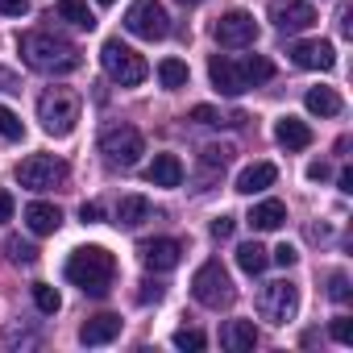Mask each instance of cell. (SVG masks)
Wrapping results in <instances>:
<instances>
[{"mask_svg": "<svg viewBox=\"0 0 353 353\" xmlns=\"http://www.w3.org/2000/svg\"><path fill=\"white\" fill-rule=\"evenodd\" d=\"M0 137H9V141H21V137H26V125H21L17 112H9L5 104H0Z\"/></svg>", "mask_w": 353, "mask_h": 353, "instance_id": "obj_30", "label": "cell"}, {"mask_svg": "<svg viewBox=\"0 0 353 353\" xmlns=\"http://www.w3.org/2000/svg\"><path fill=\"white\" fill-rule=\"evenodd\" d=\"M192 121H196V125H245V117H241V112L221 117L212 104H196V108H192Z\"/></svg>", "mask_w": 353, "mask_h": 353, "instance_id": "obj_27", "label": "cell"}, {"mask_svg": "<svg viewBox=\"0 0 353 353\" xmlns=\"http://www.w3.org/2000/svg\"><path fill=\"white\" fill-rule=\"evenodd\" d=\"M183 5H200V0H183Z\"/></svg>", "mask_w": 353, "mask_h": 353, "instance_id": "obj_43", "label": "cell"}, {"mask_svg": "<svg viewBox=\"0 0 353 353\" xmlns=\"http://www.w3.org/2000/svg\"><path fill=\"white\" fill-rule=\"evenodd\" d=\"M233 229H237V221H233V216H216V221H212V237H216V241H229V237H233Z\"/></svg>", "mask_w": 353, "mask_h": 353, "instance_id": "obj_34", "label": "cell"}, {"mask_svg": "<svg viewBox=\"0 0 353 353\" xmlns=\"http://www.w3.org/2000/svg\"><path fill=\"white\" fill-rule=\"evenodd\" d=\"M332 341H341V345L353 341V320H349V316H336V320H332Z\"/></svg>", "mask_w": 353, "mask_h": 353, "instance_id": "obj_33", "label": "cell"}, {"mask_svg": "<svg viewBox=\"0 0 353 353\" xmlns=\"http://www.w3.org/2000/svg\"><path fill=\"white\" fill-rule=\"evenodd\" d=\"M141 262H145V270H174L179 266V258H183V245L174 241V237H154V241H141Z\"/></svg>", "mask_w": 353, "mask_h": 353, "instance_id": "obj_13", "label": "cell"}, {"mask_svg": "<svg viewBox=\"0 0 353 353\" xmlns=\"http://www.w3.org/2000/svg\"><path fill=\"white\" fill-rule=\"evenodd\" d=\"M26 225H30V233H38V237H50V233H59V225H63V212L54 208V204H42V200H34V204H26Z\"/></svg>", "mask_w": 353, "mask_h": 353, "instance_id": "obj_16", "label": "cell"}, {"mask_svg": "<svg viewBox=\"0 0 353 353\" xmlns=\"http://www.w3.org/2000/svg\"><path fill=\"white\" fill-rule=\"evenodd\" d=\"M79 96L71 88H46L38 96V121L50 137H67L75 125H79Z\"/></svg>", "mask_w": 353, "mask_h": 353, "instance_id": "obj_4", "label": "cell"}, {"mask_svg": "<svg viewBox=\"0 0 353 353\" xmlns=\"http://www.w3.org/2000/svg\"><path fill=\"white\" fill-rule=\"evenodd\" d=\"M158 299H162V287H158V283H141L137 303H158Z\"/></svg>", "mask_w": 353, "mask_h": 353, "instance_id": "obj_38", "label": "cell"}, {"mask_svg": "<svg viewBox=\"0 0 353 353\" xmlns=\"http://www.w3.org/2000/svg\"><path fill=\"white\" fill-rule=\"evenodd\" d=\"M145 179L154 188H179L183 183V162L174 154H154V162L145 166Z\"/></svg>", "mask_w": 353, "mask_h": 353, "instance_id": "obj_15", "label": "cell"}, {"mask_svg": "<svg viewBox=\"0 0 353 353\" xmlns=\"http://www.w3.org/2000/svg\"><path fill=\"white\" fill-rule=\"evenodd\" d=\"M192 295H196V303H204V307H212V312H221V307L233 303V279H229V270L221 266V258H208V262L192 274Z\"/></svg>", "mask_w": 353, "mask_h": 353, "instance_id": "obj_6", "label": "cell"}, {"mask_svg": "<svg viewBox=\"0 0 353 353\" xmlns=\"http://www.w3.org/2000/svg\"><path fill=\"white\" fill-rule=\"evenodd\" d=\"M208 75H212V88L225 92V96H241L258 83H266L274 75V63L262 59V54H250V59H229V54H212L208 63Z\"/></svg>", "mask_w": 353, "mask_h": 353, "instance_id": "obj_2", "label": "cell"}, {"mask_svg": "<svg viewBox=\"0 0 353 353\" xmlns=\"http://www.w3.org/2000/svg\"><path fill=\"white\" fill-rule=\"evenodd\" d=\"M270 262H279V266H295L299 254H295V245H279V250L270 254Z\"/></svg>", "mask_w": 353, "mask_h": 353, "instance_id": "obj_36", "label": "cell"}, {"mask_svg": "<svg viewBox=\"0 0 353 353\" xmlns=\"http://www.w3.org/2000/svg\"><path fill=\"white\" fill-rule=\"evenodd\" d=\"M100 63H104V75H108L112 83H121V88H137V83L150 75V63H145L133 46H125L121 38H108V42H104Z\"/></svg>", "mask_w": 353, "mask_h": 353, "instance_id": "obj_5", "label": "cell"}, {"mask_svg": "<svg viewBox=\"0 0 353 353\" xmlns=\"http://www.w3.org/2000/svg\"><path fill=\"white\" fill-rule=\"evenodd\" d=\"M158 79H162V88H188V63L162 59V63H158Z\"/></svg>", "mask_w": 353, "mask_h": 353, "instance_id": "obj_26", "label": "cell"}, {"mask_svg": "<svg viewBox=\"0 0 353 353\" xmlns=\"http://www.w3.org/2000/svg\"><path fill=\"white\" fill-rule=\"evenodd\" d=\"M328 295H332L336 303H345V299H349V279H345V274H332V279H328Z\"/></svg>", "mask_w": 353, "mask_h": 353, "instance_id": "obj_35", "label": "cell"}, {"mask_svg": "<svg viewBox=\"0 0 353 353\" xmlns=\"http://www.w3.org/2000/svg\"><path fill=\"white\" fill-rule=\"evenodd\" d=\"M212 34H216V42H221L225 50H241V46H254V42H258V21H254V13H245V9H229V13L216 17Z\"/></svg>", "mask_w": 353, "mask_h": 353, "instance_id": "obj_11", "label": "cell"}, {"mask_svg": "<svg viewBox=\"0 0 353 353\" xmlns=\"http://www.w3.org/2000/svg\"><path fill=\"white\" fill-rule=\"evenodd\" d=\"M174 345L179 349H204V332L200 328H179L174 332Z\"/></svg>", "mask_w": 353, "mask_h": 353, "instance_id": "obj_32", "label": "cell"}, {"mask_svg": "<svg viewBox=\"0 0 353 353\" xmlns=\"http://www.w3.org/2000/svg\"><path fill=\"white\" fill-rule=\"evenodd\" d=\"M100 5H112V0H100Z\"/></svg>", "mask_w": 353, "mask_h": 353, "instance_id": "obj_44", "label": "cell"}, {"mask_svg": "<svg viewBox=\"0 0 353 353\" xmlns=\"http://www.w3.org/2000/svg\"><path fill=\"white\" fill-rule=\"evenodd\" d=\"M274 179H279L274 162H254V166H245V170L237 174V192H241V196H254V192H266Z\"/></svg>", "mask_w": 353, "mask_h": 353, "instance_id": "obj_20", "label": "cell"}, {"mask_svg": "<svg viewBox=\"0 0 353 353\" xmlns=\"http://www.w3.org/2000/svg\"><path fill=\"white\" fill-rule=\"evenodd\" d=\"M125 30L133 38L158 42V38L170 34V17H166V9L158 5V0H133V5L125 9Z\"/></svg>", "mask_w": 353, "mask_h": 353, "instance_id": "obj_9", "label": "cell"}, {"mask_svg": "<svg viewBox=\"0 0 353 353\" xmlns=\"http://www.w3.org/2000/svg\"><path fill=\"white\" fill-rule=\"evenodd\" d=\"M287 54H291L295 67H303V71H332V67H336L332 42H295Z\"/></svg>", "mask_w": 353, "mask_h": 353, "instance_id": "obj_14", "label": "cell"}, {"mask_svg": "<svg viewBox=\"0 0 353 353\" xmlns=\"http://www.w3.org/2000/svg\"><path fill=\"white\" fill-rule=\"evenodd\" d=\"M221 345H225L229 353H250V349L258 345V328H254V320H229V324L221 328Z\"/></svg>", "mask_w": 353, "mask_h": 353, "instance_id": "obj_18", "label": "cell"}, {"mask_svg": "<svg viewBox=\"0 0 353 353\" xmlns=\"http://www.w3.org/2000/svg\"><path fill=\"white\" fill-rule=\"evenodd\" d=\"M17 50H21L26 67L38 71V75H71V71H79V63H83L79 46H71L67 38H54V34H46V30L21 34V38H17Z\"/></svg>", "mask_w": 353, "mask_h": 353, "instance_id": "obj_1", "label": "cell"}, {"mask_svg": "<svg viewBox=\"0 0 353 353\" xmlns=\"http://www.w3.org/2000/svg\"><path fill=\"white\" fill-rule=\"evenodd\" d=\"M59 17L63 21H71L75 30H92L96 26V17H92V9H88V0H59Z\"/></svg>", "mask_w": 353, "mask_h": 353, "instance_id": "obj_24", "label": "cell"}, {"mask_svg": "<svg viewBox=\"0 0 353 353\" xmlns=\"http://www.w3.org/2000/svg\"><path fill=\"white\" fill-rule=\"evenodd\" d=\"M299 312V287L279 279V283H266L258 291V316L270 320V324H287L291 316Z\"/></svg>", "mask_w": 353, "mask_h": 353, "instance_id": "obj_10", "label": "cell"}, {"mask_svg": "<svg viewBox=\"0 0 353 353\" xmlns=\"http://www.w3.org/2000/svg\"><path fill=\"white\" fill-rule=\"evenodd\" d=\"M79 221H83V225H96V221H100V204H83V208H79Z\"/></svg>", "mask_w": 353, "mask_h": 353, "instance_id": "obj_39", "label": "cell"}, {"mask_svg": "<svg viewBox=\"0 0 353 353\" xmlns=\"http://www.w3.org/2000/svg\"><path fill=\"white\" fill-rule=\"evenodd\" d=\"M17 183L30 188V192L63 188V183H67V162L54 158V154H30V158L17 166Z\"/></svg>", "mask_w": 353, "mask_h": 353, "instance_id": "obj_7", "label": "cell"}, {"mask_svg": "<svg viewBox=\"0 0 353 353\" xmlns=\"http://www.w3.org/2000/svg\"><path fill=\"white\" fill-rule=\"evenodd\" d=\"M303 104H307V112H316V117H336V112H341V96H336L332 88H312V92L303 96Z\"/></svg>", "mask_w": 353, "mask_h": 353, "instance_id": "obj_23", "label": "cell"}, {"mask_svg": "<svg viewBox=\"0 0 353 353\" xmlns=\"http://www.w3.org/2000/svg\"><path fill=\"white\" fill-rule=\"evenodd\" d=\"M121 336V316H112V312H100V316H92L83 328H79V341L83 345H108V341H117Z\"/></svg>", "mask_w": 353, "mask_h": 353, "instance_id": "obj_17", "label": "cell"}, {"mask_svg": "<svg viewBox=\"0 0 353 353\" xmlns=\"http://www.w3.org/2000/svg\"><path fill=\"white\" fill-rule=\"evenodd\" d=\"M237 266H241L245 274H262V270L270 266V250H262L258 241H245V245L237 250Z\"/></svg>", "mask_w": 353, "mask_h": 353, "instance_id": "obj_25", "label": "cell"}, {"mask_svg": "<svg viewBox=\"0 0 353 353\" xmlns=\"http://www.w3.org/2000/svg\"><path fill=\"white\" fill-rule=\"evenodd\" d=\"M34 303H38V312H42V316H54V312L63 307L59 291H54V287H46V283H34Z\"/></svg>", "mask_w": 353, "mask_h": 353, "instance_id": "obj_29", "label": "cell"}, {"mask_svg": "<svg viewBox=\"0 0 353 353\" xmlns=\"http://www.w3.org/2000/svg\"><path fill=\"white\" fill-rule=\"evenodd\" d=\"M250 225H254L258 233L283 229V225H287V204H283V200H262V204H254V208H250Z\"/></svg>", "mask_w": 353, "mask_h": 353, "instance_id": "obj_19", "label": "cell"}, {"mask_svg": "<svg viewBox=\"0 0 353 353\" xmlns=\"http://www.w3.org/2000/svg\"><path fill=\"white\" fill-rule=\"evenodd\" d=\"M5 250H9V258H13V262H21V266L38 262V250H34L30 241H21V237H9V241H5Z\"/></svg>", "mask_w": 353, "mask_h": 353, "instance_id": "obj_31", "label": "cell"}, {"mask_svg": "<svg viewBox=\"0 0 353 353\" xmlns=\"http://www.w3.org/2000/svg\"><path fill=\"white\" fill-rule=\"evenodd\" d=\"M274 137H279V145H287V150H307V145H312V129H307L303 121H295V117H283V121L274 125Z\"/></svg>", "mask_w": 353, "mask_h": 353, "instance_id": "obj_22", "label": "cell"}, {"mask_svg": "<svg viewBox=\"0 0 353 353\" xmlns=\"http://www.w3.org/2000/svg\"><path fill=\"white\" fill-rule=\"evenodd\" d=\"M117 274V258L104 245H83L67 258V279L83 291V295H108Z\"/></svg>", "mask_w": 353, "mask_h": 353, "instance_id": "obj_3", "label": "cell"}, {"mask_svg": "<svg viewBox=\"0 0 353 353\" xmlns=\"http://www.w3.org/2000/svg\"><path fill=\"white\" fill-rule=\"evenodd\" d=\"M270 21L283 34H299L316 26V5L312 0H270Z\"/></svg>", "mask_w": 353, "mask_h": 353, "instance_id": "obj_12", "label": "cell"}, {"mask_svg": "<svg viewBox=\"0 0 353 353\" xmlns=\"http://www.w3.org/2000/svg\"><path fill=\"white\" fill-rule=\"evenodd\" d=\"M200 162H204V170H225L233 162V145H204Z\"/></svg>", "mask_w": 353, "mask_h": 353, "instance_id": "obj_28", "label": "cell"}, {"mask_svg": "<svg viewBox=\"0 0 353 353\" xmlns=\"http://www.w3.org/2000/svg\"><path fill=\"white\" fill-rule=\"evenodd\" d=\"M9 216H13V196L0 192V221H9Z\"/></svg>", "mask_w": 353, "mask_h": 353, "instance_id": "obj_40", "label": "cell"}, {"mask_svg": "<svg viewBox=\"0 0 353 353\" xmlns=\"http://www.w3.org/2000/svg\"><path fill=\"white\" fill-rule=\"evenodd\" d=\"M150 216H154V204H150L145 196H121V204H117V225L137 229V225H145Z\"/></svg>", "mask_w": 353, "mask_h": 353, "instance_id": "obj_21", "label": "cell"}, {"mask_svg": "<svg viewBox=\"0 0 353 353\" xmlns=\"http://www.w3.org/2000/svg\"><path fill=\"white\" fill-rule=\"evenodd\" d=\"M100 154H104L112 166L129 170V166H137V158L145 154V141H141V133H137L133 125H112V129L100 133Z\"/></svg>", "mask_w": 353, "mask_h": 353, "instance_id": "obj_8", "label": "cell"}, {"mask_svg": "<svg viewBox=\"0 0 353 353\" xmlns=\"http://www.w3.org/2000/svg\"><path fill=\"white\" fill-rule=\"evenodd\" d=\"M0 13H5V17H21V13H30V0H0Z\"/></svg>", "mask_w": 353, "mask_h": 353, "instance_id": "obj_37", "label": "cell"}, {"mask_svg": "<svg viewBox=\"0 0 353 353\" xmlns=\"http://www.w3.org/2000/svg\"><path fill=\"white\" fill-rule=\"evenodd\" d=\"M341 192H353V170H341Z\"/></svg>", "mask_w": 353, "mask_h": 353, "instance_id": "obj_42", "label": "cell"}, {"mask_svg": "<svg viewBox=\"0 0 353 353\" xmlns=\"http://www.w3.org/2000/svg\"><path fill=\"white\" fill-rule=\"evenodd\" d=\"M307 179H328V166H324V162H312V166H307Z\"/></svg>", "mask_w": 353, "mask_h": 353, "instance_id": "obj_41", "label": "cell"}]
</instances>
